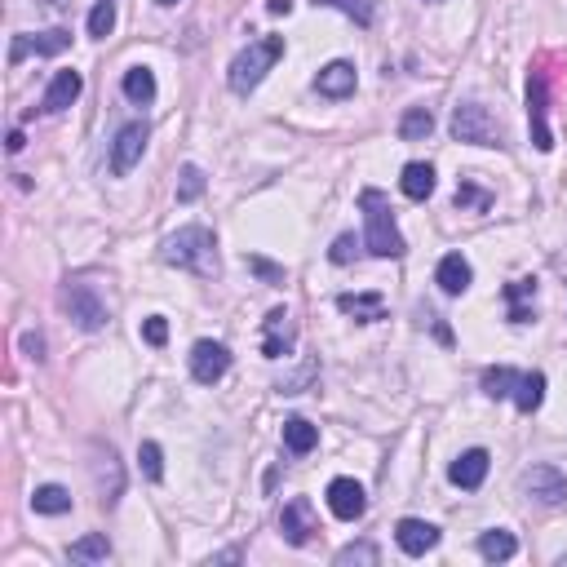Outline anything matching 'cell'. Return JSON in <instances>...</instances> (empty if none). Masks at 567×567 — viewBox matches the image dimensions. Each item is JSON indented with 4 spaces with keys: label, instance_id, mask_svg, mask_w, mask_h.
<instances>
[{
    "label": "cell",
    "instance_id": "1",
    "mask_svg": "<svg viewBox=\"0 0 567 567\" xmlns=\"http://www.w3.org/2000/svg\"><path fill=\"white\" fill-rule=\"evenodd\" d=\"M160 257L178 271L191 275H218V240L209 226H182L160 244Z\"/></svg>",
    "mask_w": 567,
    "mask_h": 567
},
{
    "label": "cell",
    "instance_id": "2",
    "mask_svg": "<svg viewBox=\"0 0 567 567\" xmlns=\"http://www.w3.org/2000/svg\"><path fill=\"white\" fill-rule=\"evenodd\" d=\"M359 209H364V244L373 257H404V235L395 226V209L377 187L359 191Z\"/></svg>",
    "mask_w": 567,
    "mask_h": 567
},
{
    "label": "cell",
    "instance_id": "3",
    "mask_svg": "<svg viewBox=\"0 0 567 567\" xmlns=\"http://www.w3.org/2000/svg\"><path fill=\"white\" fill-rule=\"evenodd\" d=\"M284 58V36H262V40H253L244 54H235V63H231V89L235 94H253L257 85L266 80V71H271L275 63Z\"/></svg>",
    "mask_w": 567,
    "mask_h": 567
},
{
    "label": "cell",
    "instance_id": "4",
    "mask_svg": "<svg viewBox=\"0 0 567 567\" xmlns=\"http://www.w3.org/2000/svg\"><path fill=\"white\" fill-rule=\"evenodd\" d=\"M58 306H63V311L76 319V328H85V333H98V328H107V319H111V306H107V297H102V288L89 284L85 275L63 284Z\"/></svg>",
    "mask_w": 567,
    "mask_h": 567
},
{
    "label": "cell",
    "instance_id": "5",
    "mask_svg": "<svg viewBox=\"0 0 567 567\" xmlns=\"http://www.w3.org/2000/svg\"><path fill=\"white\" fill-rule=\"evenodd\" d=\"M452 138L470 142V147H501L505 133L483 102H461V107L452 111Z\"/></svg>",
    "mask_w": 567,
    "mask_h": 567
},
{
    "label": "cell",
    "instance_id": "6",
    "mask_svg": "<svg viewBox=\"0 0 567 567\" xmlns=\"http://www.w3.org/2000/svg\"><path fill=\"white\" fill-rule=\"evenodd\" d=\"M147 138H151V129L142 125V120H133V125H125L116 133V147H111V173H116V178L133 173V164H138L142 151H147Z\"/></svg>",
    "mask_w": 567,
    "mask_h": 567
},
{
    "label": "cell",
    "instance_id": "7",
    "mask_svg": "<svg viewBox=\"0 0 567 567\" xmlns=\"http://www.w3.org/2000/svg\"><path fill=\"white\" fill-rule=\"evenodd\" d=\"M523 492L541 505H563L567 501V474L554 466H532L523 474Z\"/></svg>",
    "mask_w": 567,
    "mask_h": 567
},
{
    "label": "cell",
    "instance_id": "8",
    "mask_svg": "<svg viewBox=\"0 0 567 567\" xmlns=\"http://www.w3.org/2000/svg\"><path fill=\"white\" fill-rule=\"evenodd\" d=\"M226 368H231V350H226L222 342H195V350H191V377L200 381V386L222 381Z\"/></svg>",
    "mask_w": 567,
    "mask_h": 567
},
{
    "label": "cell",
    "instance_id": "9",
    "mask_svg": "<svg viewBox=\"0 0 567 567\" xmlns=\"http://www.w3.org/2000/svg\"><path fill=\"white\" fill-rule=\"evenodd\" d=\"M319 532V523H315V510H311V501L306 497H293L280 510V536L288 545H306L311 536Z\"/></svg>",
    "mask_w": 567,
    "mask_h": 567
},
{
    "label": "cell",
    "instance_id": "10",
    "mask_svg": "<svg viewBox=\"0 0 567 567\" xmlns=\"http://www.w3.org/2000/svg\"><path fill=\"white\" fill-rule=\"evenodd\" d=\"M545 111H550V98H545V76H541V71H532V76H528V120H532V147L536 151L554 147L550 125H545Z\"/></svg>",
    "mask_w": 567,
    "mask_h": 567
},
{
    "label": "cell",
    "instance_id": "11",
    "mask_svg": "<svg viewBox=\"0 0 567 567\" xmlns=\"http://www.w3.org/2000/svg\"><path fill=\"white\" fill-rule=\"evenodd\" d=\"M328 510H333L342 523H355L359 514L368 510L364 488H359L355 479H333V483H328Z\"/></svg>",
    "mask_w": 567,
    "mask_h": 567
},
{
    "label": "cell",
    "instance_id": "12",
    "mask_svg": "<svg viewBox=\"0 0 567 567\" xmlns=\"http://www.w3.org/2000/svg\"><path fill=\"white\" fill-rule=\"evenodd\" d=\"M395 541H399V550H404V554L421 559L426 550H435V545H439V528H435V523H426V519H399Z\"/></svg>",
    "mask_w": 567,
    "mask_h": 567
},
{
    "label": "cell",
    "instance_id": "13",
    "mask_svg": "<svg viewBox=\"0 0 567 567\" xmlns=\"http://www.w3.org/2000/svg\"><path fill=\"white\" fill-rule=\"evenodd\" d=\"M80 89H85V76L80 71H58L54 80H49V89H45V98H40V111H67L71 102L80 98Z\"/></svg>",
    "mask_w": 567,
    "mask_h": 567
},
{
    "label": "cell",
    "instance_id": "14",
    "mask_svg": "<svg viewBox=\"0 0 567 567\" xmlns=\"http://www.w3.org/2000/svg\"><path fill=\"white\" fill-rule=\"evenodd\" d=\"M488 466H492V457L483 448H470V452H461L457 461H452V470H448V479L457 483V488H466L474 492L483 479H488Z\"/></svg>",
    "mask_w": 567,
    "mask_h": 567
},
{
    "label": "cell",
    "instance_id": "15",
    "mask_svg": "<svg viewBox=\"0 0 567 567\" xmlns=\"http://www.w3.org/2000/svg\"><path fill=\"white\" fill-rule=\"evenodd\" d=\"M71 45V32H45V36H14V45H9V63H23L27 54H63Z\"/></svg>",
    "mask_w": 567,
    "mask_h": 567
},
{
    "label": "cell",
    "instance_id": "16",
    "mask_svg": "<svg viewBox=\"0 0 567 567\" xmlns=\"http://www.w3.org/2000/svg\"><path fill=\"white\" fill-rule=\"evenodd\" d=\"M355 67L350 63H342V58H337V63H328V67H319V76H315V89L324 98H350L355 94Z\"/></svg>",
    "mask_w": 567,
    "mask_h": 567
},
{
    "label": "cell",
    "instance_id": "17",
    "mask_svg": "<svg viewBox=\"0 0 567 567\" xmlns=\"http://www.w3.org/2000/svg\"><path fill=\"white\" fill-rule=\"evenodd\" d=\"M262 350H266V359H284L288 350H293V319H288L284 306H275V311L266 315V342H262Z\"/></svg>",
    "mask_w": 567,
    "mask_h": 567
},
{
    "label": "cell",
    "instance_id": "18",
    "mask_svg": "<svg viewBox=\"0 0 567 567\" xmlns=\"http://www.w3.org/2000/svg\"><path fill=\"white\" fill-rule=\"evenodd\" d=\"M337 311L355 315L359 324H377V319H386V297L381 293H342L337 297Z\"/></svg>",
    "mask_w": 567,
    "mask_h": 567
},
{
    "label": "cell",
    "instance_id": "19",
    "mask_svg": "<svg viewBox=\"0 0 567 567\" xmlns=\"http://www.w3.org/2000/svg\"><path fill=\"white\" fill-rule=\"evenodd\" d=\"M470 280H474V271H470V262L461 253H448L439 262V271H435V284L443 288L448 297H461L470 288Z\"/></svg>",
    "mask_w": 567,
    "mask_h": 567
},
{
    "label": "cell",
    "instance_id": "20",
    "mask_svg": "<svg viewBox=\"0 0 567 567\" xmlns=\"http://www.w3.org/2000/svg\"><path fill=\"white\" fill-rule=\"evenodd\" d=\"M399 187H404L408 200H430V195H435V164L412 160L404 169V178H399Z\"/></svg>",
    "mask_w": 567,
    "mask_h": 567
},
{
    "label": "cell",
    "instance_id": "21",
    "mask_svg": "<svg viewBox=\"0 0 567 567\" xmlns=\"http://www.w3.org/2000/svg\"><path fill=\"white\" fill-rule=\"evenodd\" d=\"M120 89H125L129 102H138V107H147L151 98H156V76H151V67H129L125 80H120Z\"/></svg>",
    "mask_w": 567,
    "mask_h": 567
},
{
    "label": "cell",
    "instance_id": "22",
    "mask_svg": "<svg viewBox=\"0 0 567 567\" xmlns=\"http://www.w3.org/2000/svg\"><path fill=\"white\" fill-rule=\"evenodd\" d=\"M435 133V111L430 107H408L404 120H399V138L404 142H426Z\"/></svg>",
    "mask_w": 567,
    "mask_h": 567
},
{
    "label": "cell",
    "instance_id": "23",
    "mask_svg": "<svg viewBox=\"0 0 567 567\" xmlns=\"http://www.w3.org/2000/svg\"><path fill=\"white\" fill-rule=\"evenodd\" d=\"M315 443H319V430L311 426V421H302V417H288V421H284V448H288V452L306 457Z\"/></svg>",
    "mask_w": 567,
    "mask_h": 567
},
{
    "label": "cell",
    "instance_id": "24",
    "mask_svg": "<svg viewBox=\"0 0 567 567\" xmlns=\"http://www.w3.org/2000/svg\"><path fill=\"white\" fill-rule=\"evenodd\" d=\"M514 550H519V541H514L510 532H501V528L479 536V554H483L488 563H505V559H514Z\"/></svg>",
    "mask_w": 567,
    "mask_h": 567
},
{
    "label": "cell",
    "instance_id": "25",
    "mask_svg": "<svg viewBox=\"0 0 567 567\" xmlns=\"http://www.w3.org/2000/svg\"><path fill=\"white\" fill-rule=\"evenodd\" d=\"M545 399V373H523L519 386H514V404H519V412H536Z\"/></svg>",
    "mask_w": 567,
    "mask_h": 567
},
{
    "label": "cell",
    "instance_id": "26",
    "mask_svg": "<svg viewBox=\"0 0 567 567\" xmlns=\"http://www.w3.org/2000/svg\"><path fill=\"white\" fill-rule=\"evenodd\" d=\"M67 554H71V563H102L111 554V541L102 532H89V536H80Z\"/></svg>",
    "mask_w": 567,
    "mask_h": 567
},
{
    "label": "cell",
    "instance_id": "27",
    "mask_svg": "<svg viewBox=\"0 0 567 567\" xmlns=\"http://www.w3.org/2000/svg\"><path fill=\"white\" fill-rule=\"evenodd\" d=\"M32 510H36V514H67V510H71V492L58 488V483H45V488H36Z\"/></svg>",
    "mask_w": 567,
    "mask_h": 567
},
{
    "label": "cell",
    "instance_id": "28",
    "mask_svg": "<svg viewBox=\"0 0 567 567\" xmlns=\"http://www.w3.org/2000/svg\"><path fill=\"white\" fill-rule=\"evenodd\" d=\"M528 297H536V280H514L510 288H505V302H510V319H514V324H528V319H532V311L523 306Z\"/></svg>",
    "mask_w": 567,
    "mask_h": 567
},
{
    "label": "cell",
    "instance_id": "29",
    "mask_svg": "<svg viewBox=\"0 0 567 567\" xmlns=\"http://www.w3.org/2000/svg\"><path fill=\"white\" fill-rule=\"evenodd\" d=\"M204 195V169L200 164H182V173H178V204H191V200H200Z\"/></svg>",
    "mask_w": 567,
    "mask_h": 567
},
{
    "label": "cell",
    "instance_id": "30",
    "mask_svg": "<svg viewBox=\"0 0 567 567\" xmlns=\"http://www.w3.org/2000/svg\"><path fill=\"white\" fill-rule=\"evenodd\" d=\"M514 386H519V377H514L510 368H488V373H483V395H488V399L514 395Z\"/></svg>",
    "mask_w": 567,
    "mask_h": 567
},
{
    "label": "cell",
    "instance_id": "31",
    "mask_svg": "<svg viewBox=\"0 0 567 567\" xmlns=\"http://www.w3.org/2000/svg\"><path fill=\"white\" fill-rule=\"evenodd\" d=\"M138 466H142V474H147L151 483L164 479V452H160V443H151V439L138 443Z\"/></svg>",
    "mask_w": 567,
    "mask_h": 567
},
{
    "label": "cell",
    "instance_id": "32",
    "mask_svg": "<svg viewBox=\"0 0 567 567\" xmlns=\"http://www.w3.org/2000/svg\"><path fill=\"white\" fill-rule=\"evenodd\" d=\"M111 27H116V0H98L94 14H89V36H94V40H107Z\"/></svg>",
    "mask_w": 567,
    "mask_h": 567
},
{
    "label": "cell",
    "instance_id": "33",
    "mask_svg": "<svg viewBox=\"0 0 567 567\" xmlns=\"http://www.w3.org/2000/svg\"><path fill=\"white\" fill-rule=\"evenodd\" d=\"M315 5L342 9V14H346V18H355L359 27H373V0H315Z\"/></svg>",
    "mask_w": 567,
    "mask_h": 567
},
{
    "label": "cell",
    "instance_id": "34",
    "mask_svg": "<svg viewBox=\"0 0 567 567\" xmlns=\"http://www.w3.org/2000/svg\"><path fill=\"white\" fill-rule=\"evenodd\" d=\"M337 563H377V545H346V550H337Z\"/></svg>",
    "mask_w": 567,
    "mask_h": 567
},
{
    "label": "cell",
    "instance_id": "35",
    "mask_svg": "<svg viewBox=\"0 0 567 567\" xmlns=\"http://www.w3.org/2000/svg\"><path fill=\"white\" fill-rule=\"evenodd\" d=\"M470 204H474V209H488L492 195H483V191H474L470 182H461V187H457V209H470Z\"/></svg>",
    "mask_w": 567,
    "mask_h": 567
},
{
    "label": "cell",
    "instance_id": "36",
    "mask_svg": "<svg viewBox=\"0 0 567 567\" xmlns=\"http://www.w3.org/2000/svg\"><path fill=\"white\" fill-rule=\"evenodd\" d=\"M142 337H147L151 346H164V342H169V324H164L160 315H151L147 324H142Z\"/></svg>",
    "mask_w": 567,
    "mask_h": 567
},
{
    "label": "cell",
    "instance_id": "37",
    "mask_svg": "<svg viewBox=\"0 0 567 567\" xmlns=\"http://www.w3.org/2000/svg\"><path fill=\"white\" fill-rule=\"evenodd\" d=\"M355 249H359V244H355V235H337V240H333V253H328V257H333L337 266H346L350 257H355Z\"/></svg>",
    "mask_w": 567,
    "mask_h": 567
},
{
    "label": "cell",
    "instance_id": "38",
    "mask_svg": "<svg viewBox=\"0 0 567 567\" xmlns=\"http://www.w3.org/2000/svg\"><path fill=\"white\" fill-rule=\"evenodd\" d=\"M249 271H253V275H262V280H271V284H280V280H284V271H280V266L262 262V257H249Z\"/></svg>",
    "mask_w": 567,
    "mask_h": 567
},
{
    "label": "cell",
    "instance_id": "39",
    "mask_svg": "<svg viewBox=\"0 0 567 567\" xmlns=\"http://www.w3.org/2000/svg\"><path fill=\"white\" fill-rule=\"evenodd\" d=\"M23 350H27L32 359H45V342H40V333H27V337H23Z\"/></svg>",
    "mask_w": 567,
    "mask_h": 567
},
{
    "label": "cell",
    "instance_id": "40",
    "mask_svg": "<svg viewBox=\"0 0 567 567\" xmlns=\"http://www.w3.org/2000/svg\"><path fill=\"white\" fill-rule=\"evenodd\" d=\"M5 147H9V156H18V151H23V147H27V138H23V133H18V129H14V133H9V142H5Z\"/></svg>",
    "mask_w": 567,
    "mask_h": 567
},
{
    "label": "cell",
    "instance_id": "41",
    "mask_svg": "<svg viewBox=\"0 0 567 567\" xmlns=\"http://www.w3.org/2000/svg\"><path fill=\"white\" fill-rule=\"evenodd\" d=\"M266 9H271V14H288V9H293V0H266Z\"/></svg>",
    "mask_w": 567,
    "mask_h": 567
},
{
    "label": "cell",
    "instance_id": "42",
    "mask_svg": "<svg viewBox=\"0 0 567 567\" xmlns=\"http://www.w3.org/2000/svg\"><path fill=\"white\" fill-rule=\"evenodd\" d=\"M156 5H178V0H156Z\"/></svg>",
    "mask_w": 567,
    "mask_h": 567
}]
</instances>
